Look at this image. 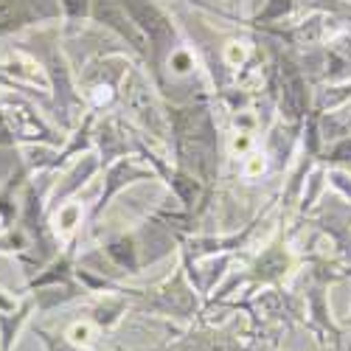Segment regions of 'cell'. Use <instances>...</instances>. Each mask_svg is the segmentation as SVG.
<instances>
[{
  "label": "cell",
  "mask_w": 351,
  "mask_h": 351,
  "mask_svg": "<svg viewBox=\"0 0 351 351\" xmlns=\"http://www.w3.org/2000/svg\"><path fill=\"white\" fill-rule=\"evenodd\" d=\"M9 71L25 82H40L43 87H48V79L43 76L40 65L34 60H28V56H12V62H9Z\"/></svg>",
  "instance_id": "obj_1"
},
{
  "label": "cell",
  "mask_w": 351,
  "mask_h": 351,
  "mask_svg": "<svg viewBox=\"0 0 351 351\" xmlns=\"http://www.w3.org/2000/svg\"><path fill=\"white\" fill-rule=\"evenodd\" d=\"M76 222H79V206H65L56 214V230H62V233H71Z\"/></svg>",
  "instance_id": "obj_2"
},
{
  "label": "cell",
  "mask_w": 351,
  "mask_h": 351,
  "mask_svg": "<svg viewBox=\"0 0 351 351\" xmlns=\"http://www.w3.org/2000/svg\"><path fill=\"white\" fill-rule=\"evenodd\" d=\"M245 56H247V48H245L242 43H230V45L225 48V60H228V65H233V68H239V65L245 62Z\"/></svg>",
  "instance_id": "obj_3"
},
{
  "label": "cell",
  "mask_w": 351,
  "mask_h": 351,
  "mask_svg": "<svg viewBox=\"0 0 351 351\" xmlns=\"http://www.w3.org/2000/svg\"><path fill=\"white\" fill-rule=\"evenodd\" d=\"M71 340L79 343V346H82V343L87 346V343L93 340V326H90V324H73V326H71Z\"/></svg>",
  "instance_id": "obj_4"
},
{
  "label": "cell",
  "mask_w": 351,
  "mask_h": 351,
  "mask_svg": "<svg viewBox=\"0 0 351 351\" xmlns=\"http://www.w3.org/2000/svg\"><path fill=\"white\" fill-rule=\"evenodd\" d=\"M261 171H265V158H261V155H250V160L245 166V174H247V178H256V174H261Z\"/></svg>",
  "instance_id": "obj_5"
},
{
  "label": "cell",
  "mask_w": 351,
  "mask_h": 351,
  "mask_svg": "<svg viewBox=\"0 0 351 351\" xmlns=\"http://www.w3.org/2000/svg\"><path fill=\"white\" fill-rule=\"evenodd\" d=\"M230 146H233V152H237V155L247 152V149H250V135H247V132H239L237 138H233V143H230Z\"/></svg>",
  "instance_id": "obj_6"
},
{
  "label": "cell",
  "mask_w": 351,
  "mask_h": 351,
  "mask_svg": "<svg viewBox=\"0 0 351 351\" xmlns=\"http://www.w3.org/2000/svg\"><path fill=\"white\" fill-rule=\"evenodd\" d=\"M12 14H14V3H12V0H0V25H6L12 20Z\"/></svg>",
  "instance_id": "obj_7"
},
{
  "label": "cell",
  "mask_w": 351,
  "mask_h": 351,
  "mask_svg": "<svg viewBox=\"0 0 351 351\" xmlns=\"http://www.w3.org/2000/svg\"><path fill=\"white\" fill-rule=\"evenodd\" d=\"M189 65H191V60H189V53H174V71H180V73H186V71H189Z\"/></svg>",
  "instance_id": "obj_8"
},
{
  "label": "cell",
  "mask_w": 351,
  "mask_h": 351,
  "mask_svg": "<svg viewBox=\"0 0 351 351\" xmlns=\"http://www.w3.org/2000/svg\"><path fill=\"white\" fill-rule=\"evenodd\" d=\"M110 96H112L110 87H96V101H99V104H101V101H110Z\"/></svg>",
  "instance_id": "obj_9"
}]
</instances>
